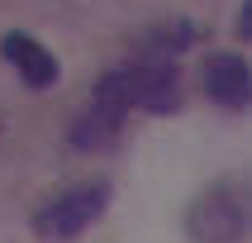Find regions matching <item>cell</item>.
Returning <instances> with one entry per match:
<instances>
[{
    "mask_svg": "<svg viewBox=\"0 0 252 243\" xmlns=\"http://www.w3.org/2000/svg\"><path fill=\"white\" fill-rule=\"evenodd\" d=\"M195 38H200V29L190 24V19H171V24H157L153 34L143 38L138 53H143V57H171V62H176V57H181Z\"/></svg>",
    "mask_w": 252,
    "mask_h": 243,
    "instance_id": "cell-7",
    "label": "cell"
},
{
    "mask_svg": "<svg viewBox=\"0 0 252 243\" xmlns=\"http://www.w3.org/2000/svg\"><path fill=\"white\" fill-rule=\"evenodd\" d=\"M238 38L252 43V0H243V10H238Z\"/></svg>",
    "mask_w": 252,
    "mask_h": 243,
    "instance_id": "cell-8",
    "label": "cell"
},
{
    "mask_svg": "<svg viewBox=\"0 0 252 243\" xmlns=\"http://www.w3.org/2000/svg\"><path fill=\"white\" fill-rule=\"evenodd\" d=\"M128 114H133V105H128V91H124V71L114 67V71H105L95 81L91 105H86L81 119L71 124V148H76V153H105V148L124 134Z\"/></svg>",
    "mask_w": 252,
    "mask_h": 243,
    "instance_id": "cell-2",
    "label": "cell"
},
{
    "mask_svg": "<svg viewBox=\"0 0 252 243\" xmlns=\"http://www.w3.org/2000/svg\"><path fill=\"white\" fill-rule=\"evenodd\" d=\"M0 57L19 71V81H24L29 91H48V86L57 81V57L48 53L33 34H24V29H10V34L0 38Z\"/></svg>",
    "mask_w": 252,
    "mask_h": 243,
    "instance_id": "cell-6",
    "label": "cell"
},
{
    "mask_svg": "<svg viewBox=\"0 0 252 243\" xmlns=\"http://www.w3.org/2000/svg\"><path fill=\"white\" fill-rule=\"evenodd\" d=\"M205 96L224 110H248L252 105V67L243 53H214L205 62Z\"/></svg>",
    "mask_w": 252,
    "mask_h": 243,
    "instance_id": "cell-5",
    "label": "cell"
},
{
    "mask_svg": "<svg viewBox=\"0 0 252 243\" xmlns=\"http://www.w3.org/2000/svg\"><path fill=\"white\" fill-rule=\"evenodd\" d=\"M124 71V91H128V105L143 114H171L181 105V71L171 57H143L128 62Z\"/></svg>",
    "mask_w": 252,
    "mask_h": 243,
    "instance_id": "cell-4",
    "label": "cell"
},
{
    "mask_svg": "<svg viewBox=\"0 0 252 243\" xmlns=\"http://www.w3.org/2000/svg\"><path fill=\"white\" fill-rule=\"evenodd\" d=\"M190 243H248L252 239V176H219L200 186L181 214Z\"/></svg>",
    "mask_w": 252,
    "mask_h": 243,
    "instance_id": "cell-1",
    "label": "cell"
},
{
    "mask_svg": "<svg viewBox=\"0 0 252 243\" xmlns=\"http://www.w3.org/2000/svg\"><path fill=\"white\" fill-rule=\"evenodd\" d=\"M105 210H110V186L105 181H81V186H71V191L48 200L33 214V229H38L43 243H71V239H81Z\"/></svg>",
    "mask_w": 252,
    "mask_h": 243,
    "instance_id": "cell-3",
    "label": "cell"
}]
</instances>
